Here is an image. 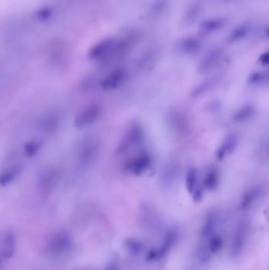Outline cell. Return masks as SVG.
<instances>
[{"mask_svg": "<svg viewBox=\"0 0 269 270\" xmlns=\"http://www.w3.org/2000/svg\"><path fill=\"white\" fill-rule=\"evenodd\" d=\"M62 180V173L55 167L47 168L41 173L37 182V190L43 196L53 194L59 187Z\"/></svg>", "mask_w": 269, "mask_h": 270, "instance_id": "5", "label": "cell"}, {"mask_svg": "<svg viewBox=\"0 0 269 270\" xmlns=\"http://www.w3.org/2000/svg\"><path fill=\"white\" fill-rule=\"evenodd\" d=\"M153 163L152 154L147 150H141L129 158L125 163L124 169L133 176H142L150 169Z\"/></svg>", "mask_w": 269, "mask_h": 270, "instance_id": "3", "label": "cell"}, {"mask_svg": "<svg viewBox=\"0 0 269 270\" xmlns=\"http://www.w3.org/2000/svg\"><path fill=\"white\" fill-rule=\"evenodd\" d=\"M254 109L252 106H245L237 111L234 115V120L236 123H245L250 119L251 117L254 115Z\"/></svg>", "mask_w": 269, "mask_h": 270, "instance_id": "14", "label": "cell"}, {"mask_svg": "<svg viewBox=\"0 0 269 270\" xmlns=\"http://www.w3.org/2000/svg\"><path fill=\"white\" fill-rule=\"evenodd\" d=\"M2 260H3V259H2V258H1V256H0V264L2 263Z\"/></svg>", "mask_w": 269, "mask_h": 270, "instance_id": "18", "label": "cell"}, {"mask_svg": "<svg viewBox=\"0 0 269 270\" xmlns=\"http://www.w3.org/2000/svg\"><path fill=\"white\" fill-rule=\"evenodd\" d=\"M17 249V239L13 232H7L2 240L0 256L3 260L12 258Z\"/></svg>", "mask_w": 269, "mask_h": 270, "instance_id": "11", "label": "cell"}, {"mask_svg": "<svg viewBox=\"0 0 269 270\" xmlns=\"http://www.w3.org/2000/svg\"><path fill=\"white\" fill-rule=\"evenodd\" d=\"M59 119L57 115H50L45 118L43 122V128L47 132L51 133L59 127Z\"/></svg>", "mask_w": 269, "mask_h": 270, "instance_id": "16", "label": "cell"}, {"mask_svg": "<svg viewBox=\"0 0 269 270\" xmlns=\"http://www.w3.org/2000/svg\"><path fill=\"white\" fill-rule=\"evenodd\" d=\"M104 108L98 103H91L78 112L74 119V127L83 129L93 125L102 118Z\"/></svg>", "mask_w": 269, "mask_h": 270, "instance_id": "4", "label": "cell"}, {"mask_svg": "<svg viewBox=\"0 0 269 270\" xmlns=\"http://www.w3.org/2000/svg\"><path fill=\"white\" fill-rule=\"evenodd\" d=\"M186 188L188 193L195 200L200 201L203 196L202 186L199 183V175L198 169L194 167L189 168L186 175Z\"/></svg>", "mask_w": 269, "mask_h": 270, "instance_id": "8", "label": "cell"}, {"mask_svg": "<svg viewBox=\"0 0 269 270\" xmlns=\"http://www.w3.org/2000/svg\"><path fill=\"white\" fill-rule=\"evenodd\" d=\"M73 244L70 233L66 231H58L51 235L47 244L48 252L54 255H60L69 251Z\"/></svg>", "mask_w": 269, "mask_h": 270, "instance_id": "6", "label": "cell"}, {"mask_svg": "<svg viewBox=\"0 0 269 270\" xmlns=\"http://www.w3.org/2000/svg\"><path fill=\"white\" fill-rule=\"evenodd\" d=\"M145 131L139 123H134L129 127L122 136L120 142L117 147V154L124 155L129 152L134 150L142 145L145 141Z\"/></svg>", "mask_w": 269, "mask_h": 270, "instance_id": "1", "label": "cell"}, {"mask_svg": "<svg viewBox=\"0 0 269 270\" xmlns=\"http://www.w3.org/2000/svg\"><path fill=\"white\" fill-rule=\"evenodd\" d=\"M127 73L126 69L118 68L107 74L100 82V88L104 91H114L125 84L127 81Z\"/></svg>", "mask_w": 269, "mask_h": 270, "instance_id": "7", "label": "cell"}, {"mask_svg": "<svg viewBox=\"0 0 269 270\" xmlns=\"http://www.w3.org/2000/svg\"><path fill=\"white\" fill-rule=\"evenodd\" d=\"M22 172V165L19 163L11 164L0 172V186L11 184Z\"/></svg>", "mask_w": 269, "mask_h": 270, "instance_id": "10", "label": "cell"}, {"mask_svg": "<svg viewBox=\"0 0 269 270\" xmlns=\"http://www.w3.org/2000/svg\"><path fill=\"white\" fill-rule=\"evenodd\" d=\"M261 192H262V190L260 186H253L252 188L249 189L245 194L243 200H242L241 205L243 207V209H246L250 205H253L259 199Z\"/></svg>", "mask_w": 269, "mask_h": 270, "instance_id": "13", "label": "cell"}, {"mask_svg": "<svg viewBox=\"0 0 269 270\" xmlns=\"http://www.w3.org/2000/svg\"><path fill=\"white\" fill-rule=\"evenodd\" d=\"M220 180V174L218 168L212 166V167L208 168V170L205 172L202 185L206 190L213 191L218 188Z\"/></svg>", "mask_w": 269, "mask_h": 270, "instance_id": "12", "label": "cell"}, {"mask_svg": "<svg viewBox=\"0 0 269 270\" xmlns=\"http://www.w3.org/2000/svg\"><path fill=\"white\" fill-rule=\"evenodd\" d=\"M105 270H118V269H117L116 265L112 264L111 266H108V268Z\"/></svg>", "mask_w": 269, "mask_h": 270, "instance_id": "17", "label": "cell"}, {"mask_svg": "<svg viewBox=\"0 0 269 270\" xmlns=\"http://www.w3.org/2000/svg\"><path fill=\"white\" fill-rule=\"evenodd\" d=\"M100 142L96 137H88L82 141L78 150V159L82 168H90L96 164L100 154Z\"/></svg>", "mask_w": 269, "mask_h": 270, "instance_id": "2", "label": "cell"}, {"mask_svg": "<svg viewBox=\"0 0 269 270\" xmlns=\"http://www.w3.org/2000/svg\"><path fill=\"white\" fill-rule=\"evenodd\" d=\"M239 144V137L235 134H230L225 137L216 151V158L220 161L230 157L235 151Z\"/></svg>", "mask_w": 269, "mask_h": 270, "instance_id": "9", "label": "cell"}, {"mask_svg": "<svg viewBox=\"0 0 269 270\" xmlns=\"http://www.w3.org/2000/svg\"><path fill=\"white\" fill-rule=\"evenodd\" d=\"M41 146H42L41 141H38V140H31L24 145V154L28 158H33L38 154V152L41 150Z\"/></svg>", "mask_w": 269, "mask_h": 270, "instance_id": "15", "label": "cell"}]
</instances>
